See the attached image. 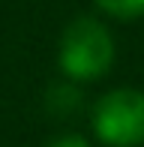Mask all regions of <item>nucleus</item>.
Returning a JSON list of instances; mask_svg holds the SVG:
<instances>
[{"label":"nucleus","instance_id":"nucleus-4","mask_svg":"<svg viewBox=\"0 0 144 147\" xmlns=\"http://www.w3.org/2000/svg\"><path fill=\"white\" fill-rule=\"evenodd\" d=\"M105 15L120 18V21H132L144 15V0H93Z\"/></svg>","mask_w":144,"mask_h":147},{"label":"nucleus","instance_id":"nucleus-1","mask_svg":"<svg viewBox=\"0 0 144 147\" xmlns=\"http://www.w3.org/2000/svg\"><path fill=\"white\" fill-rule=\"evenodd\" d=\"M63 75L72 81H96L114 66V39L96 18H75L60 36L57 51Z\"/></svg>","mask_w":144,"mask_h":147},{"label":"nucleus","instance_id":"nucleus-3","mask_svg":"<svg viewBox=\"0 0 144 147\" xmlns=\"http://www.w3.org/2000/svg\"><path fill=\"white\" fill-rule=\"evenodd\" d=\"M78 108H81V93L72 87V84H57V87L48 90V111L66 117L72 111H78Z\"/></svg>","mask_w":144,"mask_h":147},{"label":"nucleus","instance_id":"nucleus-5","mask_svg":"<svg viewBox=\"0 0 144 147\" xmlns=\"http://www.w3.org/2000/svg\"><path fill=\"white\" fill-rule=\"evenodd\" d=\"M45 147H90L87 141H84L81 135H75V132H66V135H57V138H51Z\"/></svg>","mask_w":144,"mask_h":147},{"label":"nucleus","instance_id":"nucleus-2","mask_svg":"<svg viewBox=\"0 0 144 147\" xmlns=\"http://www.w3.org/2000/svg\"><path fill=\"white\" fill-rule=\"evenodd\" d=\"M93 132L105 147H141L144 93L135 87L108 90L93 108Z\"/></svg>","mask_w":144,"mask_h":147}]
</instances>
